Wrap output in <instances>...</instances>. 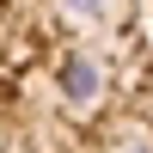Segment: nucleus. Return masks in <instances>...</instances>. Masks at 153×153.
<instances>
[{
  "instance_id": "nucleus-1",
  "label": "nucleus",
  "mask_w": 153,
  "mask_h": 153,
  "mask_svg": "<svg viewBox=\"0 0 153 153\" xmlns=\"http://www.w3.org/2000/svg\"><path fill=\"white\" fill-rule=\"evenodd\" d=\"M0 153H153V0H0Z\"/></svg>"
}]
</instances>
